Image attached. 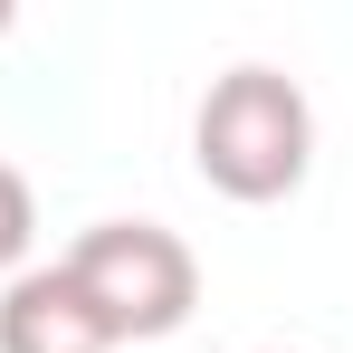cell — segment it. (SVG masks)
<instances>
[{
    "label": "cell",
    "mask_w": 353,
    "mask_h": 353,
    "mask_svg": "<svg viewBox=\"0 0 353 353\" xmlns=\"http://www.w3.org/2000/svg\"><path fill=\"white\" fill-rule=\"evenodd\" d=\"M58 268L77 277V296L96 305V325L115 344H163L201 305V258L163 220H96V230H77V248Z\"/></svg>",
    "instance_id": "obj_2"
},
{
    "label": "cell",
    "mask_w": 353,
    "mask_h": 353,
    "mask_svg": "<svg viewBox=\"0 0 353 353\" xmlns=\"http://www.w3.org/2000/svg\"><path fill=\"white\" fill-rule=\"evenodd\" d=\"M10 19H19V10H10V0H0V39H10Z\"/></svg>",
    "instance_id": "obj_5"
},
{
    "label": "cell",
    "mask_w": 353,
    "mask_h": 353,
    "mask_svg": "<svg viewBox=\"0 0 353 353\" xmlns=\"http://www.w3.org/2000/svg\"><path fill=\"white\" fill-rule=\"evenodd\" d=\"M191 163L239 210L287 201L305 181V163H315V105H305V86L287 67H230V77H210V96L191 115Z\"/></svg>",
    "instance_id": "obj_1"
},
{
    "label": "cell",
    "mask_w": 353,
    "mask_h": 353,
    "mask_svg": "<svg viewBox=\"0 0 353 353\" xmlns=\"http://www.w3.org/2000/svg\"><path fill=\"white\" fill-rule=\"evenodd\" d=\"M29 239H39V201H29V172H19V163H0V277H19Z\"/></svg>",
    "instance_id": "obj_4"
},
{
    "label": "cell",
    "mask_w": 353,
    "mask_h": 353,
    "mask_svg": "<svg viewBox=\"0 0 353 353\" xmlns=\"http://www.w3.org/2000/svg\"><path fill=\"white\" fill-rule=\"evenodd\" d=\"M258 353H287V344H258Z\"/></svg>",
    "instance_id": "obj_6"
},
{
    "label": "cell",
    "mask_w": 353,
    "mask_h": 353,
    "mask_svg": "<svg viewBox=\"0 0 353 353\" xmlns=\"http://www.w3.org/2000/svg\"><path fill=\"white\" fill-rule=\"evenodd\" d=\"M0 353H115V334L96 325L67 268H19L0 287Z\"/></svg>",
    "instance_id": "obj_3"
}]
</instances>
